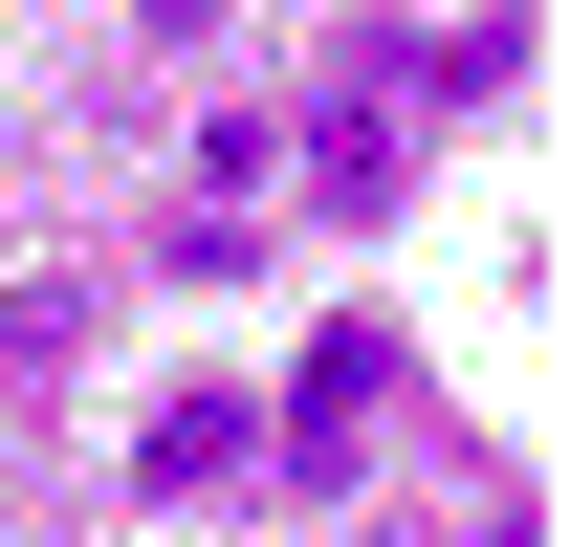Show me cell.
<instances>
[{"instance_id":"1","label":"cell","mask_w":570,"mask_h":547,"mask_svg":"<svg viewBox=\"0 0 570 547\" xmlns=\"http://www.w3.org/2000/svg\"><path fill=\"white\" fill-rule=\"evenodd\" d=\"M373 395H395V329L352 307V329H307V372H285V416H264V438H285V460H352V438H373Z\"/></svg>"},{"instance_id":"2","label":"cell","mask_w":570,"mask_h":547,"mask_svg":"<svg viewBox=\"0 0 570 547\" xmlns=\"http://www.w3.org/2000/svg\"><path fill=\"white\" fill-rule=\"evenodd\" d=\"M242 460H264V416H242V395H198V416H154V438H132L154 504H198V481H242Z\"/></svg>"},{"instance_id":"3","label":"cell","mask_w":570,"mask_h":547,"mask_svg":"<svg viewBox=\"0 0 570 547\" xmlns=\"http://www.w3.org/2000/svg\"><path fill=\"white\" fill-rule=\"evenodd\" d=\"M88 350V285H0V372H67Z\"/></svg>"}]
</instances>
